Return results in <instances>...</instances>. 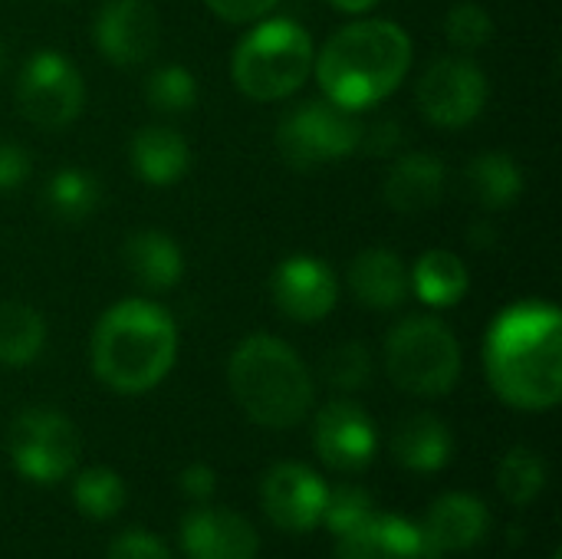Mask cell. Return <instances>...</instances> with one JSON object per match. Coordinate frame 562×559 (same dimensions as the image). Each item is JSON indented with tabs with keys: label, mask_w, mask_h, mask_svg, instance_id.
<instances>
[{
	"label": "cell",
	"mask_w": 562,
	"mask_h": 559,
	"mask_svg": "<svg viewBox=\"0 0 562 559\" xmlns=\"http://www.w3.org/2000/svg\"><path fill=\"white\" fill-rule=\"evenodd\" d=\"M491 389L520 412H547L562 395V316L553 303L520 300L484 336Z\"/></svg>",
	"instance_id": "cell-1"
},
{
	"label": "cell",
	"mask_w": 562,
	"mask_h": 559,
	"mask_svg": "<svg viewBox=\"0 0 562 559\" xmlns=\"http://www.w3.org/2000/svg\"><path fill=\"white\" fill-rule=\"evenodd\" d=\"M412 69V40L395 20L339 26L313 56L323 96L342 109H369L392 96Z\"/></svg>",
	"instance_id": "cell-2"
},
{
	"label": "cell",
	"mask_w": 562,
	"mask_h": 559,
	"mask_svg": "<svg viewBox=\"0 0 562 559\" xmlns=\"http://www.w3.org/2000/svg\"><path fill=\"white\" fill-rule=\"evenodd\" d=\"M92 372L122 395L155 389L175 366L178 329L165 306L151 300H122L109 306L92 329Z\"/></svg>",
	"instance_id": "cell-3"
},
{
	"label": "cell",
	"mask_w": 562,
	"mask_h": 559,
	"mask_svg": "<svg viewBox=\"0 0 562 559\" xmlns=\"http://www.w3.org/2000/svg\"><path fill=\"white\" fill-rule=\"evenodd\" d=\"M227 382L244 415L263 428H293L313 409L306 362L277 336H247L227 362Z\"/></svg>",
	"instance_id": "cell-4"
},
{
	"label": "cell",
	"mask_w": 562,
	"mask_h": 559,
	"mask_svg": "<svg viewBox=\"0 0 562 559\" xmlns=\"http://www.w3.org/2000/svg\"><path fill=\"white\" fill-rule=\"evenodd\" d=\"M313 40L290 16H263L240 36L231 56L234 86L254 102L293 96L313 72Z\"/></svg>",
	"instance_id": "cell-5"
},
{
	"label": "cell",
	"mask_w": 562,
	"mask_h": 559,
	"mask_svg": "<svg viewBox=\"0 0 562 559\" xmlns=\"http://www.w3.org/2000/svg\"><path fill=\"white\" fill-rule=\"evenodd\" d=\"M389 379L412 395H448L461 379V343L435 316H408L385 339Z\"/></svg>",
	"instance_id": "cell-6"
},
{
	"label": "cell",
	"mask_w": 562,
	"mask_h": 559,
	"mask_svg": "<svg viewBox=\"0 0 562 559\" xmlns=\"http://www.w3.org/2000/svg\"><path fill=\"white\" fill-rule=\"evenodd\" d=\"M362 122L352 109L329 99H313L290 109L277 128V152L286 165L310 171L352 155L362 142Z\"/></svg>",
	"instance_id": "cell-7"
},
{
	"label": "cell",
	"mask_w": 562,
	"mask_h": 559,
	"mask_svg": "<svg viewBox=\"0 0 562 559\" xmlns=\"http://www.w3.org/2000/svg\"><path fill=\"white\" fill-rule=\"evenodd\" d=\"M7 451L23 478L53 484L79 461V432L56 409H26L10 425Z\"/></svg>",
	"instance_id": "cell-8"
},
{
	"label": "cell",
	"mask_w": 562,
	"mask_h": 559,
	"mask_svg": "<svg viewBox=\"0 0 562 559\" xmlns=\"http://www.w3.org/2000/svg\"><path fill=\"white\" fill-rule=\"evenodd\" d=\"M86 102V86L69 56L56 49L33 53L16 79V105L20 115L36 128H63L69 125Z\"/></svg>",
	"instance_id": "cell-9"
},
{
	"label": "cell",
	"mask_w": 562,
	"mask_h": 559,
	"mask_svg": "<svg viewBox=\"0 0 562 559\" xmlns=\"http://www.w3.org/2000/svg\"><path fill=\"white\" fill-rule=\"evenodd\" d=\"M415 99L431 125L464 128L487 105V76L468 56H441L422 72Z\"/></svg>",
	"instance_id": "cell-10"
},
{
	"label": "cell",
	"mask_w": 562,
	"mask_h": 559,
	"mask_svg": "<svg viewBox=\"0 0 562 559\" xmlns=\"http://www.w3.org/2000/svg\"><path fill=\"white\" fill-rule=\"evenodd\" d=\"M99 53L115 66H142L161 40L158 13L148 0H105L92 23Z\"/></svg>",
	"instance_id": "cell-11"
},
{
	"label": "cell",
	"mask_w": 562,
	"mask_h": 559,
	"mask_svg": "<svg viewBox=\"0 0 562 559\" xmlns=\"http://www.w3.org/2000/svg\"><path fill=\"white\" fill-rule=\"evenodd\" d=\"M270 297L277 310L293 323H316L333 313L339 300V283L329 264L310 254H293L280 260L270 277Z\"/></svg>",
	"instance_id": "cell-12"
},
{
	"label": "cell",
	"mask_w": 562,
	"mask_h": 559,
	"mask_svg": "<svg viewBox=\"0 0 562 559\" xmlns=\"http://www.w3.org/2000/svg\"><path fill=\"white\" fill-rule=\"evenodd\" d=\"M326 494L329 488L319 481V474L293 461L273 465L260 484V501L267 517L290 534H306L316 524H323Z\"/></svg>",
	"instance_id": "cell-13"
},
{
	"label": "cell",
	"mask_w": 562,
	"mask_h": 559,
	"mask_svg": "<svg viewBox=\"0 0 562 559\" xmlns=\"http://www.w3.org/2000/svg\"><path fill=\"white\" fill-rule=\"evenodd\" d=\"M313 445L326 465L339 471H359L375 455V428L356 402L336 399L316 412Z\"/></svg>",
	"instance_id": "cell-14"
},
{
	"label": "cell",
	"mask_w": 562,
	"mask_h": 559,
	"mask_svg": "<svg viewBox=\"0 0 562 559\" xmlns=\"http://www.w3.org/2000/svg\"><path fill=\"white\" fill-rule=\"evenodd\" d=\"M487 527H491V514L484 501L471 494H445L431 504L425 527H418L422 557L441 559L448 554H464L487 537Z\"/></svg>",
	"instance_id": "cell-15"
},
{
	"label": "cell",
	"mask_w": 562,
	"mask_h": 559,
	"mask_svg": "<svg viewBox=\"0 0 562 559\" xmlns=\"http://www.w3.org/2000/svg\"><path fill=\"white\" fill-rule=\"evenodd\" d=\"M181 547L188 559H257V530L234 511L201 507L181 521Z\"/></svg>",
	"instance_id": "cell-16"
},
{
	"label": "cell",
	"mask_w": 562,
	"mask_h": 559,
	"mask_svg": "<svg viewBox=\"0 0 562 559\" xmlns=\"http://www.w3.org/2000/svg\"><path fill=\"white\" fill-rule=\"evenodd\" d=\"M448 168L438 155L428 152H405L395 155L389 175H385V204L398 214H422L435 208L445 194Z\"/></svg>",
	"instance_id": "cell-17"
},
{
	"label": "cell",
	"mask_w": 562,
	"mask_h": 559,
	"mask_svg": "<svg viewBox=\"0 0 562 559\" xmlns=\"http://www.w3.org/2000/svg\"><path fill=\"white\" fill-rule=\"evenodd\" d=\"M349 287L369 310H398L408 297V267L389 247H366L349 264Z\"/></svg>",
	"instance_id": "cell-18"
},
{
	"label": "cell",
	"mask_w": 562,
	"mask_h": 559,
	"mask_svg": "<svg viewBox=\"0 0 562 559\" xmlns=\"http://www.w3.org/2000/svg\"><path fill=\"white\" fill-rule=\"evenodd\" d=\"M339 559H425L422 534L415 524L395 514H372L359 527L339 537Z\"/></svg>",
	"instance_id": "cell-19"
},
{
	"label": "cell",
	"mask_w": 562,
	"mask_h": 559,
	"mask_svg": "<svg viewBox=\"0 0 562 559\" xmlns=\"http://www.w3.org/2000/svg\"><path fill=\"white\" fill-rule=\"evenodd\" d=\"M128 161H132V171L145 185L165 188V185H175L178 178H184V171L191 168V148L178 128L148 125L142 132H135V138L128 145Z\"/></svg>",
	"instance_id": "cell-20"
},
{
	"label": "cell",
	"mask_w": 562,
	"mask_h": 559,
	"mask_svg": "<svg viewBox=\"0 0 562 559\" xmlns=\"http://www.w3.org/2000/svg\"><path fill=\"white\" fill-rule=\"evenodd\" d=\"M122 260H125V270L132 273V280L145 290H168L184 273L181 247L175 244L171 234L155 231V227L135 231L122 247Z\"/></svg>",
	"instance_id": "cell-21"
},
{
	"label": "cell",
	"mask_w": 562,
	"mask_h": 559,
	"mask_svg": "<svg viewBox=\"0 0 562 559\" xmlns=\"http://www.w3.org/2000/svg\"><path fill=\"white\" fill-rule=\"evenodd\" d=\"M454 441L451 432L441 418L418 412L412 418H405L395 435H392V455L402 468L418 471V474H435L451 461Z\"/></svg>",
	"instance_id": "cell-22"
},
{
	"label": "cell",
	"mask_w": 562,
	"mask_h": 559,
	"mask_svg": "<svg viewBox=\"0 0 562 559\" xmlns=\"http://www.w3.org/2000/svg\"><path fill=\"white\" fill-rule=\"evenodd\" d=\"M471 277L458 254L451 250H425L408 270V290L431 310L458 306L468 297Z\"/></svg>",
	"instance_id": "cell-23"
},
{
	"label": "cell",
	"mask_w": 562,
	"mask_h": 559,
	"mask_svg": "<svg viewBox=\"0 0 562 559\" xmlns=\"http://www.w3.org/2000/svg\"><path fill=\"white\" fill-rule=\"evenodd\" d=\"M471 198L487 211H504L524 194V171L507 152H484L464 171Z\"/></svg>",
	"instance_id": "cell-24"
},
{
	"label": "cell",
	"mask_w": 562,
	"mask_h": 559,
	"mask_svg": "<svg viewBox=\"0 0 562 559\" xmlns=\"http://www.w3.org/2000/svg\"><path fill=\"white\" fill-rule=\"evenodd\" d=\"M46 343L43 316L16 300L0 303V362L3 366H30Z\"/></svg>",
	"instance_id": "cell-25"
},
{
	"label": "cell",
	"mask_w": 562,
	"mask_h": 559,
	"mask_svg": "<svg viewBox=\"0 0 562 559\" xmlns=\"http://www.w3.org/2000/svg\"><path fill=\"white\" fill-rule=\"evenodd\" d=\"M46 208L66 224H79L99 208V181L82 168H59L46 181Z\"/></svg>",
	"instance_id": "cell-26"
},
{
	"label": "cell",
	"mask_w": 562,
	"mask_h": 559,
	"mask_svg": "<svg viewBox=\"0 0 562 559\" xmlns=\"http://www.w3.org/2000/svg\"><path fill=\"white\" fill-rule=\"evenodd\" d=\"M497 484H501V494L510 504L527 507L547 488V461L537 451H530V448H510L504 455V461H501Z\"/></svg>",
	"instance_id": "cell-27"
},
{
	"label": "cell",
	"mask_w": 562,
	"mask_h": 559,
	"mask_svg": "<svg viewBox=\"0 0 562 559\" xmlns=\"http://www.w3.org/2000/svg\"><path fill=\"white\" fill-rule=\"evenodd\" d=\"M72 501L89 521H109L125 504V484L109 468H86L72 484Z\"/></svg>",
	"instance_id": "cell-28"
},
{
	"label": "cell",
	"mask_w": 562,
	"mask_h": 559,
	"mask_svg": "<svg viewBox=\"0 0 562 559\" xmlns=\"http://www.w3.org/2000/svg\"><path fill=\"white\" fill-rule=\"evenodd\" d=\"M145 102L161 115H181L198 102V79L178 63L158 66L145 79Z\"/></svg>",
	"instance_id": "cell-29"
},
{
	"label": "cell",
	"mask_w": 562,
	"mask_h": 559,
	"mask_svg": "<svg viewBox=\"0 0 562 559\" xmlns=\"http://www.w3.org/2000/svg\"><path fill=\"white\" fill-rule=\"evenodd\" d=\"M445 36H448V43L454 49L474 53V49H481V46H487L494 40V20L481 3L464 0V3H454L445 13Z\"/></svg>",
	"instance_id": "cell-30"
},
{
	"label": "cell",
	"mask_w": 562,
	"mask_h": 559,
	"mask_svg": "<svg viewBox=\"0 0 562 559\" xmlns=\"http://www.w3.org/2000/svg\"><path fill=\"white\" fill-rule=\"evenodd\" d=\"M323 379L339 392H356L372 376V356L362 343H339L323 356Z\"/></svg>",
	"instance_id": "cell-31"
},
{
	"label": "cell",
	"mask_w": 562,
	"mask_h": 559,
	"mask_svg": "<svg viewBox=\"0 0 562 559\" xmlns=\"http://www.w3.org/2000/svg\"><path fill=\"white\" fill-rule=\"evenodd\" d=\"M375 514V501L366 488H336L326 494V507H323V521L326 527L342 537L349 534L352 527H359L362 521H369Z\"/></svg>",
	"instance_id": "cell-32"
},
{
	"label": "cell",
	"mask_w": 562,
	"mask_h": 559,
	"mask_svg": "<svg viewBox=\"0 0 562 559\" xmlns=\"http://www.w3.org/2000/svg\"><path fill=\"white\" fill-rule=\"evenodd\" d=\"M105 559H171L168 547L148 530H125L112 540Z\"/></svg>",
	"instance_id": "cell-33"
},
{
	"label": "cell",
	"mask_w": 562,
	"mask_h": 559,
	"mask_svg": "<svg viewBox=\"0 0 562 559\" xmlns=\"http://www.w3.org/2000/svg\"><path fill=\"white\" fill-rule=\"evenodd\" d=\"M204 3L224 23H257L270 16L280 0H204Z\"/></svg>",
	"instance_id": "cell-34"
},
{
	"label": "cell",
	"mask_w": 562,
	"mask_h": 559,
	"mask_svg": "<svg viewBox=\"0 0 562 559\" xmlns=\"http://www.w3.org/2000/svg\"><path fill=\"white\" fill-rule=\"evenodd\" d=\"M30 178V155L16 142L0 138V191H16Z\"/></svg>",
	"instance_id": "cell-35"
},
{
	"label": "cell",
	"mask_w": 562,
	"mask_h": 559,
	"mask_svg": "<svg viewBox=\"0 0 562 559\" xmlns=\"http://www.w3.org/2000/svg\"><path fill=\"white\" fill-rule=\"evenodd\" d=\"M359 145H362L369 155L392 158V155H398V148H402V128H398V122L382 119L379 125L362 128V142H359Z\"/></svg>",
	"instance_id": "cell-36"
},
{
	"label": "cell",
	"mask_w": 562,
	"mask_h": 559,
	"mask_svg": "<svg viewBox=\"0 0 562 559\" xmlns=\"http://www.w3.org/2000/svg\"><path fill=\"white\" fill-rule=\"evenodd\" d=\"M178 488H181V494H184V497H191V501L204 504V501H211V497H214L217 474H214V468H207V465L194 461V465H188V468L181 471Z\"/></svg>",
	"instance_id": "cell-37"
},
{
	"label": "cell",
	"mask_w": 562,
	"mask_h": 559,
	"mask_svg": "<svg viewBox=\"0 0 562 559\" xmlns=\"http://www.w3.org/2000/svg\"><path fill=\"white\" fill-rule=\"evenodd\" d=\"M494 241H497V231L491 224H474L471 227V244L474 247H494Z\"/></svg>",
	"instance_id": "cell-38"
},
{
	"label": "cell",
	"mask_w": 562,
	"mask_h": 559,
	"mask_svg": "<svg viewBox=\"0 0 562 559\" xmlns=\"http://www.w3.org/2000/svg\"><path fill=\"white\" fill-rule=\"evenodd\" d=\"M329 3L342 13H369L379 0H329Z\"/></svg>",
	"instance_id": "cell-39"
},
{
	"label": "cell",
	"mask_w": 562,
	"mask_h": 559,
	"mask_svg": "<svg viewBox=\"0 0 562 559\" xmlns=\"http://www.w3.org/2000/svg\"><path fill=\"white\" fill-rule=\"evenodd\" d=\"M7 72V46H3V40H0V76Z\"/></svg>",
	"instance_id": "cell-40"
},
{
	"label": "cell",
	"mask_w": 562,
	"mask_h": 559,
	"mask_svg": "<svg viewBox=\"0 0 562 559\" xmlns=\"http://www.w3.org/2000/svg\"><path fill=\"white\" fill-rule=\"evenodd\" d=\"M550 559H560V554H553V557H550Z\"/></svg>",
	"instance_id": "cell-41"
}]
</instances>
